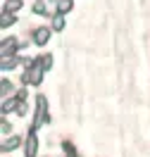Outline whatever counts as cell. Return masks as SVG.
Instances as JSON below:
<instances>
[{"mask_svg":"<svg viewBox=\"0 0 150 157\" xmlns=\"http://www.w3.org/2000/svg\"><path fill=\"white\" fill-rule=\"evenodd\" d=\"M24 150H26V157H36V152H38V138H36L33 131L26 136V145H24Z\"/></svg>","mask_w":150,"mask_h":157,"instance_id":"1","label":"cell"},{"mask_svg":"<svg viewBox=\"0 0 150 157\" xmlns=\"http://www.w3.org/2000/svg\"><path fill=\"white\" fill-rule=\"evenodd\" d=\"M33 36H36V43H38V45H45V43H48V38H50V31H48V29H36V33H33Z\"/></svg>","mask_w":150,"mask_h":157,"instance_id":"2","label":"cell"},{"mask_svg":"<svg viewBox=\"0 0 150 157\" xmlns=\"http://www.w3.org/2000/svg\"><path fill=\"white\" fill-rule=\"evenodd\" d=\"M19 143H21L19 138H17V136H12L10 140H5V143H2V150H5V152H7V150H14V147L19 145Z\"/></svg>","mask_w":150,"mask_h":157,"instance_id":"3","label":"cell"},{"mask_svg":"<svg viewBox=\"0 0 150 157\" xmlns=\"http://www.w3.org/2000/svg\"><path fill=\"white\" fill-rule=\"evenodd\" d=\"M52 29H55V31H62V29H64V19H62V17H55V21H52Z\"/></svg>","mask_w":150,"mask_h":157,"instance_id":"4","label":"cell"},{"mask_svg":"<svg viewBox=\"0 0 150 157\" xmlns=\"http://www.w3.org/2000/svg\"><path fill=\"white\" fill-rule=\"evenodd\" d=\"M19 7H21V0H10V2H7V10H10V12L19 10Z\"/></svg>","mask_w":150,"mask_h":157,"instance_id":"5","label":"cell"},{"mask_svg":"<svg viewBox=\"0 0 150 157\" xmlns=\"http://www.w3.org/2000/svg\"><path fill=\"white\" fill-rule=\"evenodd\" d=\"M57 7H60V12H69L71 10V2H69V0H60Z\"/></svg>","mask_w":150,"mask_h":157,"instance_id":"6","label":"cell"},{"mask_svg":"<svg viewBox=\"0 0 150 157\" xmlns=\"http://www.w3.org/2000/svg\"><path fill=\"white\" fill-rule=\"evenodd\" d=\"M10 24H14V17L5 12V14H2V26H10Z\"/></svg>","mask_w":150,"mask_h":157,"instance_id":"7","label":"cell"},{"mask_svg":"<svg viewBox=\"0 0 150 157\" xmlns=\"http://www.w3.org/2000/svg\"><path fill=\"white\" fill-rule=\"evenodd\" d=\"M2 93H5V95H7V93H12V86L7 83V81H2Z\"/></svg>","mask_w":150,"mask_h":157,"instance_id":"8","label":"cell"},{"mask_svg":"<svg viewBox=\"0 0 150 157\" xmlns=\"http://www.w3.org/2000/svg\"><path fill=\"white\" fill-rule=\"evenodd\" d=\"M33 10L38 12V14H43V12H45V5H43V2H36V7H33Z\"/></svg>","mask_w":150,"mask_h":157,"instance_id":"9","label":"cell"}]
</instances>
